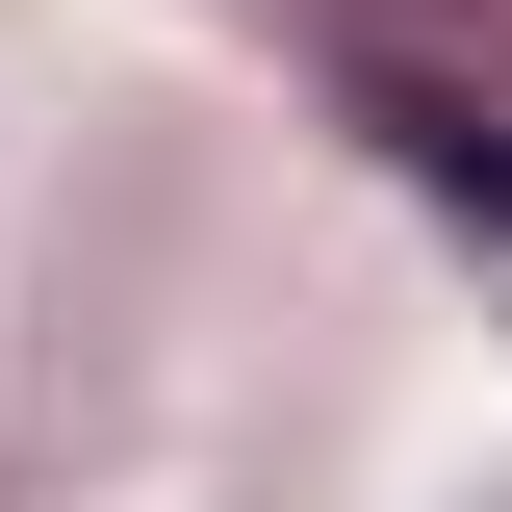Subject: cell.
I'll return each instance as SVG.
<instances>
[{
  "label": "cell",
  "instance_id": "cell-1",
  "mask_svg": "<svg viewBox=\"0 0 512 512\" xmlns=\"http://www.w3.org/2000/svg\"><path fill=\"white\" fill-rule=\"evenodd\" d=\"M384 154H410V180H436V205H461V231H487V256H512V128H461V103H384Z\"/></svg>",
  "mask_w": 512,
  "mask_h": 512
}]
</instances>
